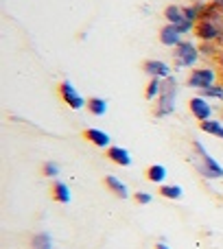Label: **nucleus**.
Returning a JSON list of instances; mask_svg holds the SVG:
<instances>
[{
    "mask_svg": "<svg viewBox=\"0 0 223 249\" xmlns=\"http://www.w3.org/2000/svg\"><path fill=\"white\" fill-rule=\"evenodd\" d=\"M195 37L202 44H221L223 39V11L221 7L208 2L206 11L202 13L199 22L195 24Z\"/></svg>",
    "mask_w": 223,
    "mask_h": 249,
    "instance_id": "f257e3e1",
    "label": "nucleus"
},
{
    "mask_svg": "<svg viewBox=\"0 0 223 249\" xmlns=\"http://www.w3.org/2000/svg\"><path fill=\"white\" fill-rule=\"evenodd\" d=\"M190 164L197 168V173L204 179H223V166L208 153L202 140H193V155H190Z\"/></svg>",
    "mask_w": 223,
    "mask_h": 249,
    "instance_id": "f03ea898",
    "label": "nucleus"
},
{
    "mask_svg": "<svg viewBox=\"0 0 223 249\" xmlns=\"http://www.w3.org/2000/svg\"><path fill=\"white\" fill-rule=\"evenodd\" d=\"M173 57H175L177 68L193 70L195 66H197V61L202 59V53H199L197 44H193L190 39H182V44H177V46L173 48Z\"/></svg>",
    "mask_w": 223,
    "mask_h": 249,
    "instance_id": "7ed1b4c3",
    "label": "nucleus"
},
{
    "mask_svg": "<svg viewBox=\"0 0 223 249\" xmlns=\"http://www.w3.org/2000/svg\"><path fill=\"white\" fill-rule=\"evenodd\" d=\"M217 83V70L210 66H204V68H193V72L186 79V86L193 88V90H206V88L215 86Z\"/></svg>",
    "mask_w": 223,
    "mask_h": 249,
    "instance_id": "20e7f679",
    "label": "nucleus"
},
{
    "mask_svg": "<svg viewBox=\"0 0 223 249\" xmlns=\"http://www.w3.org/2000/svg\"><path fill=\"white\" fill-rule=\"evenodd\" d=\"M59 96H61V101H64L70 109H83L88 105V101L79 94V90L74 88V83L68 81V79L59 83Z\"/></svg>",
    "mask_w": 223,
    "mask_h": 249,
    "instance_id": "39448f33",
    "label": "nucleus"
},
{
    "mask_svg": "<svg viewBox=\"0 0 223 249\" xmlns=\"http://www.w3.org/2000/svg\"><path fill=\"white\" fill-rule=\"evenodd\" d=\"M175 101H177V90H164L158 96V103H155L153 114L158 118H167L171 114H175Z\"/></svg>",
    "mask_w": 223,
    "mask_h": 249,
    "instance_id": "423d86ee",
    "label": "nucleus"
},
{
    "mask_svg": "<svg viewBox=\"0 0 223 249\" xmlns=\"http://www.w3.org/2000/svg\"><path fill=\"white\" fill-rule=\"evenodd\" d=\"M188 109H190V114H193V118H197L199 123L210 121L212 112H215V107L210 105V101L204 99V96H193V99L188 101Z\"/></svg>",
    "mask_w": 223,
    "mask_h": 249,
    "instance_id": "0eeeda50",
    "label": "nucleus"
},
{
    "mask_svg": "<svg viewBox=\"0 0 223 249\" xmlns=\"http://www.w3.org/2000/svg\"><path fill=\"white\" fill-rule=\"evenodd\" d=\"M142 72L149 79H167L173 74V70H171V66L162 59H147L145 64H142Z\"/></svg>",
    "mask_w": 223,
    "mask_h": 249,
    "instance_id": "6e6552de",
    "label": "nucleus"
},
{
    "mask_svg": "<svg viewBox=\"0 0 223 249\" xmlns=\"http://www.w3.org/2000/svg\"><path fill=\"white\" fill-rule=\"evenodd\" d=\"M182 31L177 29L175 24H164L160 29V44L162 46H168V48H175L177 44H182Z\"/></svg>",
    "mask_w": 223,
    "mask_h": 249,
    "instance_id": "1a4fd4ad",
    "label": "nucleus"
},
{
    "mask_svg": "<svg viewBox=\"0 0 223 249\" xmlns=\"http://www.w3.org/2000/svg\"><path fill=\"white\" fill-rule=\"evenodd\" d=\"M83 138H86L88 142H92L94 146H99V149H110V146H112L110 133L101 131V129H94V127L86 129V131H83Z\"/></svg>",
    "mask_w": 223,
    "mask_h": 249,
    "instance_id": "9d476101",
    "label": "nucleus"
},
{
    "mask_svg": "<svg viewBox=\"0 0 223 249\" xmlns=\"http://www.w3.org/2000/svg\"><path fill=\"white\" fill-rule=\"evenodd\" d=\"M164 20H167V24H175L180 26L182 22H186V16H184V4H168L167 9H164Z\"/></svg>",
    "mask_w": 223,
    "mask_h": 249,
    "instance_id": "9b49d317",
    "label": "nucleus"
},
{
    "mask_svg": "<svg viewBox=\"0 0 223 249\" xmlns=\"http://www.w3.org/2000/svg\"><path fill=\"white\" fill-rule=\"evenodd\" d=\"M108 160H112L118 166H131V155L123 146H110L108 149Z\"/></svg>",
    "mask_w": 223,
    "mask_h": 249,
    "instance_id": "f8f14e48",
    "label": "nucleus"
},
{
    "mask_svg": "<svg viewBox=\"0 0 223 249\" xmlns=\"http://www.w3.org/2000/svg\"><path fill=\"white\" fill-rule=\"evenodd\" d=\"M206 7H208L206 0H195V2H190V4H184L186 20H190V22H195V24H197L199 18H202V13L206 11Z\"/></svg>",
    "mask_w": 223,
    "mask_h": 249,
    "instance_id": "ddd939ff",
    "label": "nucleus"
},
{
    "mask_svg": "<svg viewBox=\"0 0 223 249\" xmlns=\"http://www.w3.org/2000/svg\"><path fill=\"white\" fill-rule=\"evenodd\" d=\"M51 193H53V199H55L57 203H70V199H73V195H70V186L64 184V181H59V179L53 181Z\"/></svg>",
    "mask_w": 223,
    "mask_h": 249,
    "instance_id": "4468645a",
    "label": "nucleus"
},
{
    "mask_svg": "<svg viewBox=\"0 0 223 249\" xmlns=\"http://www.w3.org/2000/svg\"><path fill=\"white\" fill-rule=\"evenodd\" d=\"M105 186L112 190V193L116 195V197H120V199H127V197H131L129 195V188H127V184L125 181H120L116 175H108L105 177Z\"/></svg>",
    "mask_w": 223,
    "mask_h": 249,
    "instance_id": "2eb2a0df",
    "label": "nucleus"
},
{
    "mask_svg": "<svg viewBox=\"0 0 223 249\" xmlns=\"http://www.w3.org/2000/svg\"><path fill=\"white\" fill-rule=\"evenodd\" d=\"M86 107H88V112H90L92 116L101 118V116H105V114H108V101L101 99V96H92V99H88Z\"/></svg>",
    "mask_w": 223,
    "mask_h": 249,
    "instance_id": "dca6fc26",
    "label": "nucleus"
},
{
    "mask_svg": "<svg viewBox=\"0 0 223 249\" xmlns=\"http://www.w3.org/2000/svg\"><path fill=\"white\" fill-rule=\"evenodd\" d=\"M167 166H162V164H151L149 168H147V179L153 181V184H164V179H167Z\"/></svg>",
    "mask_w": 223,
    "mask_h": 249,
    "instance_id": "f3484780",
    "label": "nucleus"
},
{
    "mask_svg": "<svg viewBox=\"0 0 223 249\" xmlns=\"http://www.w3.org/2000/svg\"><path fill=\"white\" fill-rule=\"evenodd\" d=\"M199 129H202L204 133H210V136L223 140V121H215V118H210V121H204L202 124H199Z\"/></svg>",
    "mask_w": 223,
    "mask_h": 249,
    "instance_id": "a211bd4d",
    "label": "nucleus"
},
{
    "mask_svg": "<svg viewBox=\"0 0 223 249\" xmlns=\"http://www.w3.org/2000/svg\"><path fill=\"white\" fill-rule=\"evenodd\" d=\"M31 249H53V236L48 232H37L31 236Z\"/></svg>",
    "mask_w": 223,
    "mask_h": 249,
    "instance_id": "6ab92c4d",
    "label": "nucleus"
},
{
    "mask_svg": "<svg viewBox=\"0 0 223 249\" xmlns=\"http://www.w3.org/2000/svg\"><path fill=\"white\" fill-rule=\"evenodd\" d=\"M162 94V79H151L149 86L145 90V99L147 101H158V96Z\"/></svg>",
    "mask_w": 223,
    "mask_h": 249,
    "instance_id": "aec40b11",
    "label": "nucleus"
},
{
    "mask_svg": "<svg viewBox=\"0 0 223 249\" xmlns=\"http://www.w3.org/2000/svg\"><path fill=\"white\" fill-rule=\"evenodd\" d=\"M160 195H162L164 199H182V195H184V190H182V186H168V184H162L160 186Z\"/></svg>",
    "mask_w": 223,
    "mask_h": 249,
    "instance_id": "412c9836",
    "label": "nucleus"
},
{
    "mask_svg": "<svg viewBox=\"0 0 223 249\" xmlns=\"http://www.w3.org/2000/svg\"><path fill=\"white\" fill-rule=\"evenodd\" d=\"M199 96H204V99H215V101H223V86L219 83H215V86L206 88V90H199Z\"/></svg>",
    "mask_w": 223,
    "mask_h": 249,
    "instance_id": "4be33fe9",
    "label": "nucleus"
},
{
    "mask_svg": "<svg viewBox=\"0 0 223 249\" xmlns=\"http://www.w3.org/2000/svg\"><path fill=\"white\" fill-rule=\"evenodd\" d=\"M42 173H44L46 177H51V179H57V177H59V164H57V162H51V160H48V162H44Z\"/></svg>",
    "mask_w": 223,
    "mask_h": 249,
    "instance_id": "5701e85b",
    "label": "nucleus"
},
{
    "mask_svg": "<svg viewBox=\"0 0 223 249\" xmlns=\"http://www.w3.org/2000/svg\"><path fill=\"white\" fill-rule=\"evenodd\" d=\"M133 199H136V203H140V206H149V203L153 201V195L147 193V190H138V193L133 195Z\"/></svg>",
    "mask_w": 223,
    "mask_h": 249,
    "instance_id": "b1692460",
    "label": "nucleus"
},
{
    "mask_svg": "<svg viewBox=\"0 0 223 249\" xmlns=\"http://www.w3.org/2000/svg\"><path fill=\"white\" fill-rule=\"evenodd\" d=\"M199 53H206V57H212L217 53V46L215 44H202V46H199Z\"/></svg>",
    "mask_w": 223,
    "mask_h": 249,
    "instance_id": "393cba45",
    "label": "nucleus"
},
{
    "mask_svg": "<svg viewBox=\"0 0 223 249\" xmlns=\"http://www.w3.org/2000/svg\"><path fill=\"white\" fill-rule=\"evenodd\" d=\"M155 249H171V247H168L164 241H160V243H155Z\"/></svg>",
    "mask_w": 223,
    "mask_h": 249,
    "instance_id": "a878e982",
    "label": "nucleus"
},
{
    "mask_svg": "<svg viewBox=\"0 0 223 249\" xmlns=\"http://www.w3.org/2000/svg\"><path fill=\"white\" fill-rule=\"evenodd\" d=\"M210 4H215V7H223V0H210Z\"/></svg>",
    "mask_w": 223,
    "mask_h": 249,
    "instance_id": "bb28decb",
    "label": "nucleus"
},
{
    "mask_svg": "<svg viewBox=\"0 0 223 249\" xmlns=\"http://www.w3.org/2000/svg\"><path fill=\"white\" fill-rule=\"evenodd\" d=\"M221 121H223V112H221Z\"/></svg>",
    "mask_w": 223,
    "mask_h": 249,
    "instance_id": "cd10ccee",
    "label": "nucleus"
},
{
    "mask_svg": "<svg viewBox=\"0 0 223 249\" xmlns=\"http://www.w3.org/2000/svg\"><path fill=\"white\" fill-rule=\"evenodd\" d=\"M221 46H223V39H221Z\"/></svg>",
    "mask_w": 223,
    "mask_h": 249,
    "instance_id": "c85d7f7f",
    "label": "nucleus"
},
{
    "mask_svg": "<svg viewBox=\"0 0 223 249\" xmlns=\"http://www.w3.org/2000/svg\"><path fill=\"white\" fill-rule=\"evenodd\" d=\"M221 11H223V7H221Z\"/></svg>",
    "mask_w": 223,
    "mask_h": 249,
    "instance_id": "c756f323",
    "label": "nucleus"
}]
</instances>
